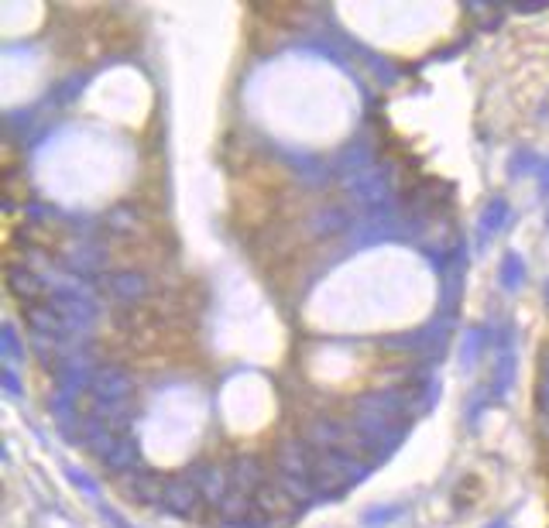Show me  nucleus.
<instances>
[{
    "label": "nucleus",
    "mask_w": 549,
    "mask_h": 528,
    "mask_svg": "<svg viewBox=\"0 0 549 528\" xmlns=\"http://www.w3.org/2000/svg\"><path fill=\"white\" fill-rule=\"evenodd\" d=\"M104 351L134 371H193L203 364L193 299L172 288L113 312L104 330Z\"/></svg>",
    "instance_id": "nucleus-1"
},
{
    "label": "nucleus",
    "mask_w": 549,
    "mask_h": 528,
    "mask_svg": "<svg viewBox=\"0 0 549 528\" xmlns=\"http://www.w3.org/2000/svg\"><path fill=\"white\" fill-rule=\"evenodd\" d=\"M295 213V186L282 161L262 152H244L230 161V230L247 243L268 237L279 223Z\"/></svg>",
    "instance_id": "nucleus-2"
},
{
    "label": "nucleus",
    "mask_w": 549,
    "mask_h": 528,
    "mask_svg": "<svg viewBox=\"0 0 549 528\" xmlns=\"http://www.w3.org/2000/svg\"><path fill=\"white\" fill-rule=\"evenodd\" d=\"M110 254H113V261L121 264V268H152V264H158L165 258L162 243L152 241L148 234H134V230L113 243Z\"/></svg>",
    "instance_id": "nucleus-3"
}]
</instances>
